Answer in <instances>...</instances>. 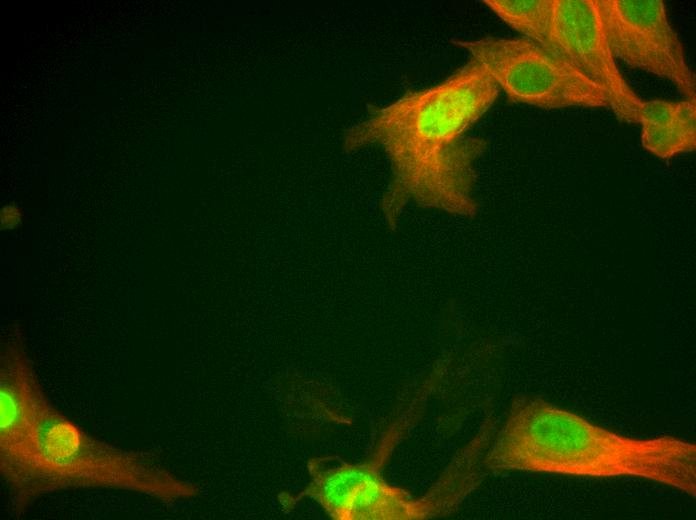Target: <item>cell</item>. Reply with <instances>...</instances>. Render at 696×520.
Wrapping results in <instances>:
<instances>
[{
	"label": "cell",
	"mask_w": 696,
	"mask_h": 520,
	"mask_svg": "<svg viewBox=\"0 0 696 520\" xmlns=\"http://www.w3.org/2000/svg\"><path fill=\"white\" fill-rule=\"evenodd\" d=\"M454 44L468 51L512 102L544 109L602 107L618 114L607 89L526 38L488 37Z\"/></svg>",
	"instance_id": "5"
},
{
	"label": "cell",
	"mask_w": 696,
	"mask_h": 520,
	"mask_svg": "<svg viewBox=\"0 0 696 520\" xmlns=\"http://www.w3.org/2000/svg\"><path fill=\"white\" fill-rule=\"evenodd\" d=\"M499 86L475 60L432 87L410 91L371 111L345 137V148L378 144L391 166L381 209L394 229L408 203L473 217L474 163L487 142L465 132L490 108Z\"/></svg>",
	"instance_id": "1"
},
{
	"label": "cell",
	"mask_w": 696,
	"mask_h": 520,
	"mask_svg": "<svg viewBox=\"0 0 696 520\" xmlns=\"http://www.w3.org/2000/svg\"><path fill=\"white\" fill-rule=\"evenodd\" d=\"M615 59L671 81L688 99L695 98V75L661 0H595Z\"/></svg>",
	"instance_id": "6"
},
{
	"label": "cell",
	"mask_w": 696,
	"mask_h": 520,
	"mask_svg": "<svg viewBox=\"0 0 696 520\" xmlns=\"http://www.w3.org/2000/svg\"><path fill=\"white\" fill-rule=\"evenodd\" d=\"M22 211L15 203L6 204L0 213L1 230H14L22 223Z\"/></svg>",
	"instance_id": "12"
},
{
	"label": "cell",
	"mask_w": 696,
	"mask_h": 520,
	"mask_svg": "<svg viewBox=\"0 0 696 520\" xmlns=\"http://www.w3.org/2000/svg\"><path fill=\"white\" fill-rule=\"evenodd\" d=\"M483 465L496 472L640 478L696 496L695 443L622 435L538 396L514 398Z\"/></svg>",
	"instance_id": "2"
},
{
	"label": "cell",
	"mask_w": 696,
	"mask_h": 520,
	"mask_svg": "<svg viewBox=\"0 0 696 520\" xmlns=\"http://www.w3.org/2000/svg\"><path fill=\"white\" fill-rule=\"evenodd\" d=\"M44 397L20 341H9L0 365V470L19 508L38 497L37 428Z\"/></svg>",
	"instance_id": "7"
},
{
	"label": "cell",
	"mask_w": 696,
	"mask_h": 520,
	"mask_svg": "<svg viewBox=\"0 0 696 520\" xmlns=\"http://www.w3.org/2000/svg\"><path fill=\"white\" fill-rule=\"evenodd\" d=\"M643 147L659 158L669 159L696 147V100L679 101L674 120L664 126L641 124Z\"/></svg>",
	"instance_id": "10"
},
{
	"label": "cell",
	"mask_w": 696,
	"mask_h": 520,
	"mask_svg": "<svg viewBox=\"0 0 696 520\" xmlns=\"http://www.w3.org/2000/svg\"><path fill=\"white\" fill-rule=\"evenodd\" d=\"M385 458V445L361 463L334 456L312 458L308 486L294 497L280 494V502L291 509L310 498L335 520H422L442 517L458 507L457 494L442 480L419 498L389 484L381 475Z\"/></svg>",
	"instance_id": "4"
},
{
	"label": "cell",
	"mask_w": 696,
	"mask_h": 520,
	"mask_svg": "<svg viewBox=\"0 0 696 520\" xmlns=\"http://www.w3.org/2000/svg\"><path fill=\"white\" fill-rule=\"evenodd\" d=\"M37 450V496L70 488H111L173 502L198 493L148 457L86 434L46 397L39 409Z\"/></svg>",
	"instance_id": "3"
},
{
	"label": "cell",
	"mask_w": 696,
	"mask_h": 520,
	"mask_svg": "<svg viewBox=\"0 0 696 520\" xmlns=\"http://www.w3.org/2000/svg\"><path fill=\"white\" fill-rule=\"evenodd\" d=\"M551 46L555 55L607 89L618 106V118L632 122L642 100L617 68L595 0H555Z\"/></svg>",
	"instance_id": "8"
},
{
	"label": "cell",
	"mask_w": 696,
	"mask_h": 520,
	"mask_svg": "<svg viewBox=\"0 0 696 520\" xmlns=\"http://www.w3.org/2000/svg\"><path fill=\"white\" fill-rule=\"evenodd\" d=\"M679 107V101L650 100L641 102L634 111L632 122L664 126L674 120Z\"/></svg>",
	"instance_id": "11"
},
{
	"label": "cell",
	"mask_w": 696,
	"mask_h": 520,
	"mask_svg": "<svg viewBox=\"0 0 696 520\" xmlns=\"http://www.w3.org/2000/svg\"><path fill=\"white\" fill-rule=\"evenodd\" d=\"M483 3L512 29L553 53L555 0H484Z\"/></svg>",
	"instance_id": "9"
}]
</instances>
